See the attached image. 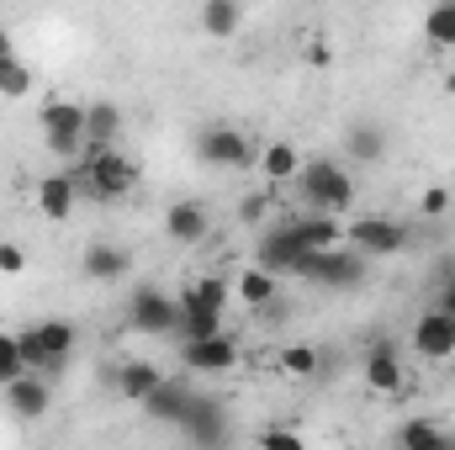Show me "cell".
<instances>
[{"label":"cell","mask_w":455,"mask_h":450,"mask_svg":"<svg viewBox=\"0 0 455 450\" xmlns=\"http://www.w3.org/2000/svg\"><path fill=\"white\" fill-rule=\"evenodd\" d=\"M307 64H313V69H329V64H334V48H329V43H307Z\"/></svg>","instance_id":"37"},{"label":"cell","mask_w":455,"mask_h":450,"mask_svg":"<svg viewBox=\"0 0 455 450\" xmlns=\"http://www.w3.org/2000/svg\"><path fill=\"white\" fill-rule=\"evenodd\" d=\"M75 181H80V197H85V202H127L132 186H138V165H132L127 154H116V149L85 143Z\"/></svg>","instance_id":"1"},{"label":"cell","mask_w":455,"mask_h":450,"mask_svg":"<svg viewBox=\"0 0 455 450\" xmlns=\"http://www.w3.org/2000/svg\"><path fill=\"white\" fill-rule=\"evenodd\" d=\"M127 318H132V329L138 334H175V324H180V297H170V292H159V286H138L132 292V302H127Z\"/></svg>","instance_id":"8"},{"label":"cell","mask_w":455,"mask_h":450,"mask_svg":"<svg viewBox=\"0 0 455 450\" xmlns=\"http://www.w3.org/2000/svg\"><path fill=\"white\" fill-rule=\"evenodd\" d=\"M392 440H397L403 450H451L455 430H445L440 419H408V424H397Z\"/></svg>","instance_id":"24"},{"label":"cell","mask_w":455,"mask_h":450,"mask_svg":"<svg viewBox=\"0 0 455 450\" xmlns=\"http://www.w3.org/2000/svg\"><path fill=\"white\" fill-rule=\"evenodd\" d=\"M191 297H196V302H207V308H223V313H228L233 281H228L223 270H207V276H196V281H191Z\"/></svg>","instance_id":"31"},{"label":"cell","mask_w":455,"mask_h":450,"mask_svg":"<svg viewBox=\"0 0 455 450\" xmlns=\"http://www.w3.org/2000/svg\"><path fill=\"white\" fill-rule=\"evenodd\" d=\"M360 376H365V387H371L376 398H403V392H408V366H403V355H397L392 339H376V344L365 350Z\"/></svg>","instance_id":"9"},{"label":"cell","mask_w":455,"mask_h":450,"mask_svg":"<svg viewBox=\"0 0 455 450\" xmlns=\"http://www.w3.org/2000/svg\"><path fill=\"white\" fill-rule=\"evenodd\" d=\"M11 53H16V43H11V32L0 27V59H11Z\"/></svg>","instance_id":"39"},{"label":"cell","mask_w":455,"mask_h":450,"mask_svg":"<svg viewBox=\"0 0 455 450\" xmlns=\"http://www.w3.org/2000/svg\"><path fill=\"white\" fill-rule=\"evenodd\" d=\"M419 213H424V218H445V213H451V191H445V186H429V191L419 197Z\"/></svg>","instance_id":"35"},{"label":"cell","mask_w":455,"mask_h":450,"mask_svg":"<svg viewBox=\"0 0 455 450\" xmlns=\"http://www.w3.org/2000/svg\"><path fill=\"white\" fill-rule=\"evenodd\" d=\"M275 366H281V376H291V382H307V376H318L323 355H318L313 344H286V350L275 355Z\"/></svg>","instance_id":"28"},{"label":"cell","mask_w":455,"mask_h":450,"mask_svg":"<svg viewBox=\"0 0 455 450\" xmlns=\"http://www.w3.org/2000/svg\"><path fill=\"white\" fill-rule=\"evenodd\" d=\"M212 233V213L202 207V202H170L164 207V238H175V244H202Z\"/></svg>","instance_id":"17"},{"label":"cell","mask_w":455,"mask_h":450,"mask_svg":"<svg viewBox=\"0 0 455 450\" xmlns=\"http://www.w3.org/2000/svg\"><path fill=\"white\" fill-rule=\"evenodd\" d=\"M344 244L360 249L365 260H387V254L408 249V228L397 223V218H349L344 223Z\"/></svg>","instance_id":"7"},{"label":"cell","mask_w":455,"mask_h":450,"mask_svg":"<svg viewBox=\"0 0 455 450\" xmlns=\"http://www.w3.org/2000/svg\"><path fill=\"white\" fill-rule=\"evenodd\" d=\"M85 276L91 281H127V270H132V254L122 249V244H112V238H96L91 249H85Z\"/></svg>","instance_id":"19"},{"label":"cell","mask_w":455,"mask_h":450,"mask_svg":"<svg viewBox=\"0 0 455 450\" xmlns=\"http://www.w3.org/2000/svg\"><path fill=\"white\" fill-rule=\"evenodd\" d=\"M164 382V371L154 366V360H122L112 371V387H116V398H127V403H143L154 387Z\"/></svg>","instance_id":"20"},{"label":"cell","mask_w":455,"mask_h":450,"mask_svg":"<svg viewBox=\"0 0 455 450\" xmlns=\"http://www.w3.org/2000/svg\"><path fill=\"white\" fill-rule=\"evenodd\" d=\"M238 218H243L249 228H265V223H270V191L243 197V202H238Z\"/></svg>","instance_id":"33"},{"label":"cell","mask_w":455,"mask_h":450,"mask_svg":"<svg viewBox=\"0 0 455 450\" xmlns=\"http://www.w3.org/2000/svg\"><path fill=\"white\" fill-rule=\"evenodd\" d=\"M223 308H207V302H196L191 297V286L180 292V324H175V334L180 339H207V334H223Z\"/></svg>","instance_id":"22"},{"label":"cell","mask_w":455,"mask_h":450,"mask_svg":"<svg viewBox=\"0 0 455 450\" xmlns=\"http://www.w3.org/2000/svg\"><path fill=\"white\" fill-rule=\"evenodd\" d=\"M297 233H302V249H339L344 244V223L334 213H307V218H297Z\"/></svg>","instance_id":"27"},{"label":"cell","mask_w":455,"mask_h":450,"mask_svg":"<svg viewBox=\"0 0 455 450\" xmlns=\"http://www.w3.org/2000/svg\"><path fill=\"white\" fill-rule=\"evenodd\" d=\"M0 392H5V408H11L16 419H27V424H37V419L53 408V376H43V371H21V376L5 382Z\"/></svg>","instance_id":"12"},{"label":"cell","mask_w":455,"mask_h":450,"mask_svg":"<svg viewBox=\"0 0 455 450\" xmlns=\"http://www.w3.org/2000/svg\"><path fill=\"white\" fill-rule=\"evenodd\" d=\"M191 446H223L228 440V414L218 398H191V408H186V419L175 424Z\"/></svg>","instance_id":"14"},{"label":"cell","mask_w":455,"mask_h":450,"mask_svg":"<svg viewBox=\"0 0 455 450\" xmlns=\"http://www.w3.org/2000/svg\"><path fill=\"white\" fill-rule=\"evenodd\" d=\"M254 260L265 270H275V276H291V265L302 260V233H297V223H265Z\"/></svg>","instance_id":"13"},{"label":"cell","mask_w":455,"mask_h":450,"mask_svg":"<svg viewBox=\"0 0 455 450\" xmlns=\"http://www.w3.org/2000/svg\"><path fill=\"white\" fill-rule=\"evenodd\" d=\"M259 446H286V450H302L307 440H302L297 430H275V424H270V430H259Z\"/></svg>","instance_id":"36"},{"label":"cell","mask_w":455,"mask_h":450,"mask_svg":"<svg viewBox=\"0 0 455 450\" xmlns=\"http://www.w3.org/2000/svg\"><path fill=\"white\" fill-rule=\"evenodd\" d=\"M80 202H85V197H80L75 170H53V175H43V181H37V213H43L48 223H64Z\"/></svg>","instance_id":"15"},{"label":"cell","mask_w":455,"mask_h":450,"mask_svg":"<svg viewBox=\"0 0 455 450\" xmlns=\"http://www.w3.org/2000/svg\"><path fill=\"white\" fill-rule=\"evenodd\" d=\"M43 143H48V154H59V159H80V149H85V107L80 101H64V96H53L43 112Z\"/></svg>","instance_id":"5"},{"label":"cell","mask_w":455,"mask_h":450,"mask_svg":"<svg viewBox=\"0 0 455 450\" xmlns=\"http://www.w3.org/2000/svg\"><path fill=\"white\" fill-rule=\"evenodd\" d=\"M116 138H122V107H112V101H91V107H85V143L116 149Z\"/></svg>","instance_id":"25"},{"label":"cell","mask_w":455,"mask_h":450,"mask_svg":"<svg viewBox=\"0 0 455 450\" xmlns=\"http://www.w3.org/2000/svg\"><path fill=\"white\" fill-rule=\"evenodd\" d=\"M413 355H419V360H429V366L455 360V318H451V313L424 308V313L413 318Z\"/></svg>","instance_id":"11"},{"label":"cell","mask_w":455,"mask_h":450,"mask_svg":"<svg viewBox=\"0 0 455 450\" xmlns=\"http://www.w3.org/2000/svg\"><path fill=\"white\" fill-rule=\"evenodd\" d=\"M180 366L191 376H228L238 366V344L233 334H207V339H180Z\"/></svg>","instance_id":"10"},{"label":"cell","mask_w":455,"mask_h":450,"mask_svg":"<svg viewBox=\"0 0 455 450\" xmlns=\"http://www.w3.org/2000/svg\"><path fill=\"white\" fill-rule=\"evenodd\" d=\"M233 297H238L243 308H275V297H281V276L265 270V265L254 260V265H243V270L233 276Z\"/></svg>","instance_id":"18"},{"label":"cell","mask_w":455,"mask_h":450,"mask_svg":"<svg viewBox=\"0 0 455 450\" xmlns=\"http://www.w3.org/2000/svg\"><path fill=\"white\" fill-rule=\"evenodd\" d=\"M27 270V249L16 238H0V276H21Z\"/></svg>","instance_id":"34"},{"label":"cell","mask_w":455,"mask_h":450,"mask_svg":"<svg viewBox=\"0 0 455 450\" xmlns=\"http://www.w3.org/2000/svg\"><path fill=\"white\" fill-rule=\"evenodd\" d=\"M435 308L455 318V281H440V297H435Z\"/></svg>","instance_id":"38"},{"label":"cell","mask_w":455,"mask_h":450,"mask_svg":"<svg viewBox=\"0 0 455 450\" xmlns=\"http://www.w3.org/2000/svg\"><path fill=\"white\" fill-rule=\"evenodd\" d=\"M191 398H196V392H191V382H186V376H175V382L164 376V382L138 403V408H143L148 419H159V424H180V419H186V408H191Z\"/></svg>","instance_id":"16"},{"label":"cell","mask_w":455,"mask_h":450,"mask_svg":"<svg viewBox=\"0 0 455 450\" xmlns=\"http://www.w3.org/2000/svg\"><path fill=\"white\" fill-rule=\"evenodd\" d=\"M196 159H202V165H212V170H249V165L259 159V149H254L238 127L212 122V127H202V133H196Z\"/></svg>","instance_id":"6"},{"label":"cell","mask_w":455,"mask_h":450,"mask_svg":"<svg viewBox=\"0 0 455 450\" xmlns=\"http://www.w3.org/2000/svg\"><path fill=\"white\" fill-rule=\"evenodd\" d=\"M196 27H202L212 43H228V37H238V27H243V5H238V0H202Z\"/></svg>","instance_id":"23"},{"label":"cell","mask_w":455,"mask_h":450,"mask_svg":"<svg viewBox=\"0 0 455 450\" xmlns=\"http://www.w3.org/2000/svg\"><path fill=\"white\" fill-rule=\"evenodd\" d=\"M0 96L5 101H21V96H32V69L11 53V59H0Z\"/></svg>","instance_id":"30"},{"label":"cell","mask_w":455,"mask_h":450,"mask_svg":"<svg viewBox=\"0 0 455 450\" xmlns=\"http://www.w3.org/2000/svg\"><path fill=\"white\" fill-rule=\"evenodd\" d=\"M27 371V355H21V339L11 334V329H0V387L5 382H16Z\"/></svg>","instance_id":"32"},{"label":"cell","mask_w":455,"mask_h":450,"mask_svg":"<svg viewBox=\"0 0 455 450\" xmlns=\"http://www.w3.org/2000/svg\"><path fill=\"white\" fill-rule=\"evenodd\" d=\"M291 276H302V281H318V286H334V292H349V286H360L365 281V254L360 249H302V260L291 265Z\"/></svg>","instance_id":"4"},{"label":"cell","mask_w":455,"mask_h":450,"mask_svg":"<svg viewBox=\"0 0 455 450\" xmlns=\"http://www.w3.org/2000/svg\"><path fill=\"white\" fill-rule=\"evenodd\" d=\"M424 37L435 48H455V0H435L424 11Z\"/></svg>","instance_id":"29"},{"label":"cell","mask_w":455,"mask_h":450,"mask_svg":"<svg viewBox=\"0 0 455 450\" xmlns=\"http://www.w3.org/2000/svg\"><path fill=\"white\" fill-rule=\"evenodd\" d=\"M21 339V355H27V371H43V376H59L69 360H75V324L69 318H43V324H27V329H16Z\"/></svg>","instance_id":"3"},{"label":"cell","mask_w":455,"mask_h":450,"mask_svg":"<svg viewBox=\"0 0 455 450\" xmlns=\"http://www.w3.org/2000/svg\"><path fill=\"white\" fill-rule=\"evenodd\" d=\"M344 149H349L360 165H376V159H387V127H376V122H349Z\"/></svg>","instance_id":"26"},{"label":"cell","mask_w":455,"mask_h":450,"mask_svg":"<svg viewBox=\"0 0 455 450\" xmlns=\"http://www.w3.org/2000/svg\"><path fill=\"white\" fill-rule=\"evenodd\" d=\"M297 186H302V197H307V207H313V213H334V218L349 213V207H355V197H360L355 175L344 170L339 159H302Z\"/></svg>","instance_id":"2"},{"label":"cell","mask_w":455,"mask_h":450,"mask_svg":"<svg viewBox=\"0 0 455 450\" xmlns=\"http://www.w3.org/2000/svg\"><path fill=\"white\" fill-rule=\"evenodd\" d=\"M259 175H265V186H286V181H297V170H302V149L297 143H286V138H275V143H265L259 149Z\"/></svg>","instance_id":"21"}]
</instances>
